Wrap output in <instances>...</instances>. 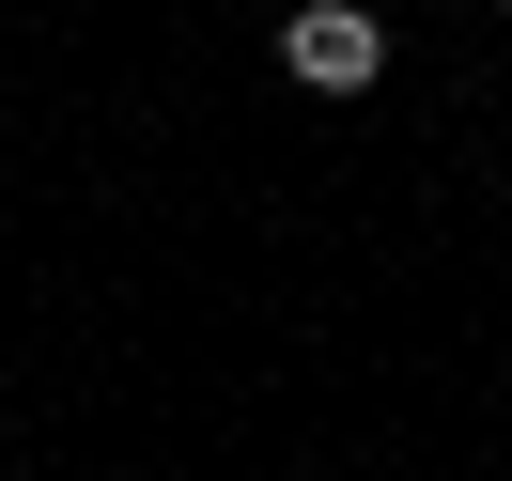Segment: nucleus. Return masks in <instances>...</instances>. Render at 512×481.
<instances>
[{
	"label": "nucleus",
	"mask_w": 512,
	"mask_h": 481,
	"mask_svg": "<svg viewBox=\"0 0 512 481\" xmlns=\"http://www.w3.org/2000/svg\"><path fill=\"white\" fill-rule=\"evenodd\" d=\"M373 63H388V16H373V0H295V16H280V78H295V94H373Z\"/></svg>",
	"instance_id": "obj_1"
},
{
	"label": "nucleus",
	"mask_w": 512,
	"mask_h": 481,
	"mask_svg": "<svg viewBox=\"0 0 512 481\" xmlns=\"http://www.w3.org/2000/svg\"><path fill=\"white\" fill-rule=\"evenodd\" d=\"M481 16H512V0H481Z\"/></svg>",
	"instance_id": "obj_2"
}]
</instances>
